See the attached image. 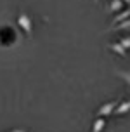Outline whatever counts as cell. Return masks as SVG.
<instances>
[{"label": "cell", "instance_id": "obj_1", "mask_svg": "<svg viewBox=\"0 0 130 132\" xmlns=\"http://www.w3.org/2000/svg\"><path fill=\"white\" fill-rule=\"evenodd\" d=\"M18 24H19L21 30L26 33V37L31 38L33 37V23H31V18L26 12H21L19 16H18Z\"/></svg>", "mask_w": 130, "mask_h": 132}, {"label": "cell", "instance_id": "obj_2", "mask_svg": "<svg viewBox=\"0 0 130 132\" xmlns=\"http://www.w3.org/2000/svg\"><path fill=\"white\" fill-rule=\"evenodd\" d=\"M118 104H120V101H108V103H104V104L99 108L96 115H97V117H101V118L108 117V115H113Z\"/></svg>", "mask_w": 130, "mask_h": 132}, {"label": "cell", "instance_id": "obj_3", "mask_svg": "<svg viewBox=\"0 0 130 132\" xmlns=\"http://www.w3.org/2000/svg\"><path fill=\"white\" fill-rule=\"evenodd\" d=\"M130 18V7L128 9H123L122 12H118L115 18H113V21H111V26H116V24H120V23H123V21H127Z\"/></svg>", "mask_w": 130, "mask_h": 132}, {"label": "cell", "instance_id": "obj_4", "mask_svg": "<svg viewBox=\"0 0 130 132\" xmlns=\"http://www.w3.org/2000/svg\"><path fill=\"white\" fill-rule=\"evenodd\" d=\"M130 111V99L128 101H120V104L116 106V110L113 115H125V113Z\"/></svg>", "mask_w": 130, "mask_h": 132}, {"label": "cell", "instance_id": "obj_5", "mask_svg": "<svg viewBox=\"0 0 130 132\" xmlns=\"http://www.w3.org/2000/svg\"><path fill=\"white\" fill-rule=\"evenodd\" d=\"M123 0H111V4L109 5H108V11H109V12H122V11H123Z\"/></svg>", "mask_w": 130, "mask_h": 132}, {"label": "cell", "instance_id": "obj_6", "mask_svg": "<svg viewBox=\"0 0 130 132\" xmlns=\"http://www.w3.org/2000/svg\"><path fill=\"white\" fill-rule=\"evenodd\" d=\"M109 49L113 51V52H116L118 56H122V57H125V56H127V49H125L120 42H113V44H109Z\"/></svg>", "mask_w": 130, "mask_h": 132}, {"label": "cell", "instance_id": "obj_7", "mask_svg": "<svg viewBox=\"0 0 130 132\" xmlns=\"http://www.w3.org/2000/svg\"><path fill=\"white\" fill-rule=\"evenodd\" d=\"M104 129H106V120L97 117L94 120V123H92V132H102Z\"/></svg>", "mask_w": 130, "mask_h": 132}, {"label": "cell", "instance_id": "obj_8", "mask_svg": "<svg viewBox=\"0 0 130 132\" xmlns=\"http://www.w3.org/2000/svg\"><path fill=\"white\" fill-rule=\"evenodd\" d=\"M116 77H120L130 87V70H116Z\"/></svg>", "mask_w": 130, "mask_h": 132}, {"label": "cell", "instance_id": "obj_9", "mask_svg": "<svg viewBox=\"0 0 130 132\" xmlns=\"http://www.w3.org/2000/svg\"><path fill=\"white\" fill-rule=\"evenodd\" d=\"M122 30H130V18L127 21H123V23L116 24V26H111L109 28V31H122Z\"/></svg>", "mask_w": 130, "mask_h": 132}, {"label": "cell", "instance_id": "obj_10", "mask_svg": "<svg viewBox=\"0 0 130 132\" xmlns=\"http://www.w3.org/2000/svg\"><path fill=\"white\" fill-rule=\"evenodd\" d=\"M120 44H122L125 49H130V37H122V38H120Z\"/></svg>", "mask_w": 130, "mask_h": 132}, {"label": "cell", "instance_id": "obj_11", "mask_svg": "<svg viewBox=\"0 0 130 132\" xmlns=\"http://www.w3.org/2000/svg\"><path fill=\"white\" fill-rule=\"evenodd\" d=\"M11 132H26V129H14V130H11Z\"/></svg>", "mask_w": 130, "mask_h": 132}, {"label": "cell", "instance_id": "obj_12", "mask_svg": "<svg viewBox=\"0 0 130 132\" xmlns=\"http://www.w3.org/2000/svg\"><path fill=\"white\" fill-rule=\"evenodd\" d=\"M123 4H130V0H123Z\"/></svg>", "mask_w": 130, "mask_h": 132}, {"label": "cell", "instance_id": "obj_13", "mask_svg": "<svg viewBox=\"0 0 130 132\" xmlns=\"http://www.w3.org/2000/svg\"><path fill=\"white\" fill-rule=\"evenodd\" d=\"M96 2H97V0H96Z\"/></svg>", "mask_w": 130, "mask_h": 132}]
</instances>
